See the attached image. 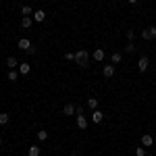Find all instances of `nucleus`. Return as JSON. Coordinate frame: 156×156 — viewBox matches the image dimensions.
Segmentation results:
<instances>
[{"instance_id":"1","label":"nucleus","mask_w":156,"mask_h":156,"mask_svg":"<svg viewBox=\"0 0 156 156\" xmlns=\"http://www.w3.org/2000/svg\"><path fill=\"white\" fill-rule=\"evenodd\" d=\"M73 62H77L81 69H87V67H90V52H87V50H77Z\"/></svg>"},{"instance_id":"2","label":"nucleus","mask_w":156,"mask_h":156,"mask_svg":"<svg viewBox=\"0 0 156 156\" xmlns=\"http://www.w3.org/2000/svg\"><path fill=\"white\" fill-rule=\"evenodd\" d=\"M140 36L144 37V40H148V42H150V40H156V27H154V25L146 27V29H142V31H140Z\"/></svg>"},{"instance_id":"3","label":"nucleus","mask_w":156,"mask_h":156,"mask_svg":"<svg viewBox=\"0 0 156 156\" xmlns=\"http://www.w3.org/2000/svg\"><path fill=\"white\" fill-rule=\"evenodd\" d=\"M148 65H150V58L148 56H140V60H137V71L146 73L148 71Z\"/></svg>"},{"instance_id":"4","label":"nucleus","mask_w":156,"mask_h":156,"mask_svg":"<svg viewBox=\"0 0 156 156\" xmlns=\"http://www.w3.org/2000/svg\"><path fill=\"white\" fill-rule=\"evenodd\" d=\"M31 19H34L36 23H44V21H46V11H42V9H37V11H34V15H31Z\"/></svg>"},{"instance_id":"5","label":"nucleus","mask_w":156,"mask_h":156,"mask_svg":"<svg viewBox=\"0 0 156 156\" xmlns=\"http://www.w3.org/2000/svg\"><path fill=\"white\" fill-rule=\"evenodd\" d=\"M17 48L23 50V52H27V50L31 48V40H29V37H21V40L17 42Z\"/></svg>"},{"instance_id":"6","label":"nucleus","mask_w":156,"mask_h":156,"mask_svg":"<svg viewBox=\"0 0 156 156\" xmlns=\"http://www.w3.org/2000/svg\"><path fill=\"white\" fill-rule=\"evenodd\" d=\"M17 71H19L21 77H25V75H29V73H31V65H29V62H19Z\"/></svg>"},{"instance_id":"7","label":"nucleus","mask_w":156,"mask_h":156,"mask_svg":"<svg viewBox=\"0 0 156 156\" xmlns=\"http://www.w3.org/2000/svg\"><path fill=\"white\" fill-rule=\"evenodd\" d=\"M102 75H104L106 79H110V77H115V65H112V62H108V65H104V67H102Z\"/></svg>"},{"instance_id":"8","label":"nucleus","mask_w":156,"mask_h":156,"mask_svg":"<svg viewBox=\"0 0 156 156\" xmlns=\"http://www.w3.org/2000/svg\"><path fill=\"white\" fill-rule=\"evenodd\" d=\"M62 115H65V117H73V115H77V106H75V104H71V102H69V104H65Z\"/></svg>"},{"instance_id":"9","label":"nucleus","mask_w":156,"mask_h":156,"mask_svg":"<svg viewBox=\"0 0 156 156\" xmlns=\"http://www.w3.org/2000/svg\"><path fill=\"white\" fill-rule=\"evenodd\" d=\"M87 125H90V123H87L85 112H79V115H77V127H79V129H87Z\"/></svg>"},{"instance_id":"10","label":"nucleus","mask_w":156,"mask_h":156,"mask_svg":"<svg viewBox=\"0 0 156 156\" xmlns=\"http://www.w3.org/2000/svg\"><path fill=\"white\" fill-rule=\"evenodd\" d=\"M92 58L96 60V62H102V60L106 58V54H104V50H102V48H96V50H94V54H92Z\"/></svg>"},{"instance_id":"11","label":"nucleus","mask_w":156,"mask_h":156,"mask_svg":"<svg viewBox=\"0 0 156 156\" xmlns=\"http://www.w3.org/2000/svg\"><path fill=\"white\" fill-rule=\"evenodd\" d=\"M92 121L94 123H102L104 121V112L102 110H92Z\"/></svg>"},{"instance_id":"12","label":"nucleus","mask_w":156,"mask_h":156,"mask_svg":"<svg viewBox=\"0 0 156 156\" xmlns=\"http://www.w3.org/2000/svg\"><path fill=\"white\" fill-rule=\"evenodd\" d=\"M152 144H154V137H152L150 133H144V135H142V146L148 148V146H152Z\"/></svg>"},{"instance_id":"13","label":"nucleus","mask_w":156,"mask_h":156,"mask_svg":"<svg viewBox=\"0 0 156 156\" xmlns=\"http://www.w3.org/2000/svg\"><path fill=\"white\" fill-rule=\"evenodd\" d=\"M121 60H123V52H112V54H110V62H112V65H119Z\"/></svg>"},{"instance_id":"14","label":"nucleus","mask_w":156,"mask_h":156,"mask_svg":"<svg viewBox=\"0 0 156 156\" xmlns=\"http://www.w3.org/2000/svg\"><path fill=\"white\" fill-rule=\"evenodd\" d=\"M19 77H21V75H19V71H15V69H11V71H9V75H6V79H9V81H12V83H15V81H19Z\"/></svg>"},{"instance_id":"15","label":"nucleus","mask_w":156,"mask_h":156,"mask_svg":"<svg viewBox=\"0 0 156 156\" xmlns=\"http://www.w3.org/2000/svg\"><path fill=\"white\" fill-rule=\"evenodd\" d=\"M40 154H42V148H40V146H29L27 156H40Z\"/></svg>"},{"instance_id":"16","label":"nucleus","mask_w":156,"mask_h":156,"mask_svg":"<svg viewBox=\"0 0 156 156\" xmlns=\"http://www.w3.org/2000/svg\"><path fill=\"white\" fill-rule=\"evenodd\" d=\"M6 67H9V69H17V67H19V60L15 58V56H9V58H6Z\"/></svg>"},{"instance_id":"17","label":"nucleus","mask_w":156,"mask_h":156,"mask_svg":"<svg viewBox=\"0 0 156 156\" xmlns=\"http://www.w3.org/2000/svg\"><path fill=\"white\" fill-rule=\"evenodd\" d=\"M31 25H34V19H31V17H23V19H21V27H23V29H29Z\"/></svg>"},{"instance_id":"18","label":"nucleus","mask_w":156,"mask_h":156,"mask_svg":"<svg viewBox=\"0 0 156 156\" xmlns=\"http://www.w3.org/2000/svg\"><path fill=\"white\" fill-rule=\"evenodd\" d=\"M87 108L90 110H98V98H87Z\"/></svg>"},{"instance_id":"19","label":"nucleus","mask_w":156,"mask_h":156,"mask_svg":"<svg viewBox=\"0 0 156 156\" xmlns=\"http://www.w3.org/2000/svg\"><path fill=\"white\" fill-rule=\"evenodd\" d=\"M9 121H11V115H9V112H0V125H2V127L9 125Z\"/></svg>"},{"instance_id":"20","label":"nucleus","mask_w":156,"mask_h":156,"mask_svg":"<svg viewBox=\"0 0 156 156\" xmlns=\"http://www.w3.org/2000/svg\"><path fill=\"white\" fill-rule=\"evenodd\" d=\"M21 15H23V17H29V15H34V9H31L29 4H25V6H21Z\"/></svg>"},{"instance_id":"21","label":"nucleus","mask_w":156,"mask_h":156,"mask_svg":"<svg viewBox=\"0 0 156 156\" xmlns=\"http://www.w3.org/2000/svg\"><path fill=\"white\" fill-rule=\"evenodd\" d=\"M46 140H48V131L46 129H40L37 131V142H46Z\"/></svg>"},{"instance_id":"22","label":"nucleus","mask_w":156,"mask_h":156,"mask_svg":"<svg viewBox=\"0 0 156 156\" xmlns=\"http://www.w3.org/2000/svg\"><path fill=\"white\" fill-rule=\"evenodd\" d=\"M125 52H127V54H133V52H135V44H133V42H129V44L125 46Z\"/></svg>"},{"instance_id":"23","label":"nucleus","mask_w":156,"mask_h":156,"mask_svg":"<svg viewBox=\"0 0 156 156\" xmlns=\"http://www.w3.org/2000/svg\"><path fill=\"white\" fill-rule=\"evenodd\" d=\"M135 156H146V148L144 146H137V148H135Z\"/></svg>"},{"instance_id":"24","label":"nucleus","mask_w":156,"mask_h":156,"mask_svg":"<svg viewBox=\"0 0 156 156\" xmlns=\"http://www.w3.org/2000/svg\"><path fill=\"white\" fill-rule=\"evenodd\" d=\"M127 40H129V42L135 40V29H127Z\"/></svg>"},{"instance_id":"25","label":"nucleus","mask_w":156,"mask_h":156,"mask_svg":"<svg viewBox=\"0 0 156 156\" xmlns=\"http://www.w3.org/2000/svg\"><path fill=\"white\" fill-rule=\"evenodd\" d=\"M65 58H67V60H73V58H75V52H67V54H65Z\"/></svg>"},{"instance_id":"26","label":"nucleus","mask_w":156,"mask_h":156,"mask_svg":"<svg viewBox=\"0 0 156 156\" xmlns=\"http://www.w3.org/2000/svg\"><path fill=\"white\" fill-rule=\"evenodd\" d=\"M36 52H37V48H36V46H31V48L27 50V54H31V56H34V54H36Z\"/></svg>"},{"instance_id":"27","label":"nucleus","mask_w":156,"mask_h":156,"mask_svg":"<svg viewBox=\"0 0 156 156\" xmlns=\"http://www.w3.org/2000/svg\"><path fill=\"white\" fill-rule=\"evenodd\" d=\"M127 2H129V4H137L140 0H127Z\"/></svg>"},{"instance_id":"28","label":"nucleus","mask_w":156,"mask_h":156,"mask_svg":"<svg viewBox=\"0 0 156 156\" xmlns=\"http://www.w3.org/2000/svg\"><path fill=\"white\" fill-rule=\"evenodd\" d=\"M0 146H2V137H0Z\"/></svg>"},{"instance_id":"29","label":"nucleus","mask_w":156,"mask_h":156,"mask_svg":"<svg viewBox=\"0 0 156 156\" xmlns=\"http://www.w3.org/2000/svg\"><path fill=\"white\" fill-rule=\"evenodd\" d=\"M154 58H156V56H154Z\"/></svg>"}]
</instances>
